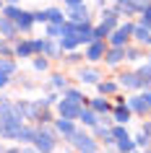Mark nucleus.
Listing matches in <instances>:
<instances>
[{"mask_svg": "<svg viewBox=\"0 0 151 153\" xmlns=\"http://www.w3.org/2000/svg\"><path fill=\"white\" fill-rule=\"evenodd\" d=\"M34 148H37L39 153H55V148H57L55 130H52V127H44V125H42V127L37 130V137H34Z\"/></svg>", "mask_w": 151, "mask_h": 153, "instance_id": "obj_1", "label": "nucleus"}, {"mask_svg": "<svg viewBox=\"0 0 151 153\" xmlns=\"http://www.w3.org/2000/svg\"><path fill=\"white\" fill-rule=\"evenodd\" d=\"M68 143H71L78 153H96V140L91 135H86V132H81V130H76V132L68 137Z\"/></svg>", "mask_w": 151, "mask_h": 153, "instance_id": "obj_2", "label": "nucleus"}, {"mask_svg": "<svg viewBox=\"0 0 151 153\" xmlns=\"http://www.w3.org/2000/svg\"><path fill=\"white\" fill-rule=\"evenodd\" d=\"M34 49H37V55H44L50 60H57L63 55V47L55 39H34Z\"/></svg>", "mask_w": 151, "mask_h": 153, "instance_id": "obj_3", "label": "nucleus"}, {"mask_svg": "<svg viewBox=\"0 0 151 153\" xmlns=\"http://www.w3.org/2000/svg\"><path fill=\"white\" fill-rule=\"evenodd\" d=\"M130 36H133V24H122V26H117V29L112 31L110 44H112V47H125Z\"/></svg>", "mask_w": 151, "mask_h": 153, "instance_id": "obj_4", "label": "nucleus"}, {"mask_svg": "<svg viewBox=\"0 0 151 153\" xmlns=\"http://www.w3.org/2000/svg\"><path fill=\"white\" fill-rule=\"evenodd\" d=\"M78 101H73V99H63L60 104H57V112H60V117H65V120H78V112H81Z\"/></svg>", "mask_w": 151, "mask_h": 153, "instance_id": "obj_5", "label": "nucleus"}, {"mask_svg": "<svg viewBox=\"0 0 151 153\" xmlns=\"http://www.w3.org/2000/svg\"><path fill=\"white\" fill-rule=\"evenodd\" d=\"M21 127H24V122H0V137H5V140H18Z\"/></svg>", "mask_w": 151, "mask_h": 153, "instance_id": "obj_6", "label": "nucleus"}, {"mask_svg": "<svg viewBox=\"0 0 151 153\" xmlns=\"http://www.w3.org/2000/svg\"><path fill=\"white\" fill-rule=\"evenodd\" d=\"M89 60V62H96V60H102L104 57V42H99V39H94L91 44H89V49H86V55H83Z\"/></svg>", "mask_w": 151, "mask_h": 153, "instance_id": "obj_7", "label": "nucleus"}, {"mask_svg": "<svg viewBox=\"0 0 151 153\" xmlns=\"http://www.w3.org/2000/svg\"><path fill=\"white\" fill-rule=\"evenodd\" d=\"M16 34H18L16 21H11V18L0 16V36H5V39H16Z\"/></svg>", "mask_w": 151, "mask_h": 153, "instance_id": "obj_8", "label": "nucleus"}, {"mask_svg": "<svg viewBox=\"0 0 151 153\" xmlns=\"http://www.w3.org/2000/svg\"><path fill=\"white\" fill-rule=\"evenodd\" d=\"M68 21L71 24H83V21H89V8L81 3V5H76V8H68Z\"/></svg>", "mask_w": 151, "mask_h": 153, "instance_id": "obj_9", "label": "nucleus"}, {"mask_svg": "<svg viewBox=\"0 0 151 153\" xmlns=\"http://www.w3.org/2000/svg\"><path fill=\"white\" fill-rule=\"evenodd\" d=\"M55 130L65 137V140H68V137H71L73 132H76V125H73V120H65V117H60V120L55 122Z\"/></svg>", "mask_w": 151, "mask_h": 153, "instance_id": "obj_10", "label": "nucleus"}, {"mask_svg": "<svg viewBox=\"0 0 151 153\" xmlns=\"http://www.w3.org/2000/svg\"><path fill=\"white\" fill-rule=\"evenodd\" d=\"M117 10H102V26L104 29H107V31H115V29H117Z\"/></svg>", "mask_w": 151, "mask_h": 153, "instance_id": "obj_11", "label": "nucleus"}, {"mask_svg": "<svg viewBox=\"0 0 151 153\" xmlns=\"http://www.w3.org/2000/svg\"><path fill=\"white\" fill-rule=\"evenodd\" d=\"M16 26H18V31H29V29L34 26V16L29 13V10H21V13L16 16Z\"/></svg>", "mask_w": 151, "mask_h": 153, "instance_id": "obj_12", "label": "nucleus"}, {"mask_svg": "<svg viewBox=\"0 0 151 153\" xmlns=\"http://www.w3.org/2000/svg\"><path fill=\"white\" fill-rule=\"evenodd\" d=\"M13 55H16V57H34V55H37L34 42H18L16 49H13Z\"/></svg>", "mask_w": 151, "mask_h": 153, "instance_id": "obj_13", "label": "nucleus"}, {"mask_svg": "<svg viewBox=\"0 0 151 153\" xmlns=\"http://www.w3.org/2000/svg\"><path fill=\"white\" fill-rule=\"evenodd\" d=\"M120 83H122L125 88H143L138 73H122V75H120Z\"/></svg>", "mask_w": 151, "mask_h": 153, "instance_id": "obj_14", "label": "nucleus"}, {"mask_svg": "<svg viewBox=\"0 0 151 153\" xmlns=\"http://www.w3.org/2000/svg\"><path fill=\"white\" fill-rule=\"evenodd\" d=\"M133 36L135 42H141V44H151V29L149 26H133Z\"/></svg>", "mask_w": 151, "mask_h": 153, "instance_id": "obj_15", "label": "nucleus"}, {"mask_svg": "<svg viewBox=\"0 0 151 153\" xmlns=\"http://www.w3.org/2000/svg\"><path fill=\"white\" fill-rule=\"evenodd\" d=\"M78 120L83 122V125H89V127H94L96 122H99V117H96V112H94V109H83V106H81V112H78Z\"/></svg>", "mask_w": 151, "mask_h": 153, "instance_id": "obj_16", "label": "nucleus"}, {"mask_svg": "<svg viewBox=\"0 0 151 153\" xmlns=\"http://www.w3.org/2000/svg\"><path fill=\"white\" fill-rule=\"evenodd\" d=\"M104 60H107L110 65H117L120 60H125V47H112L110 52L104 55Z\"/></svg>", "mask_w": 151, "mask_h": 153, "instance_id": "obj_17", "label": "nucleus"}, {"mask_svg": "<svg viewBox=\"0 0 151 153\" xmlns=\"http://www.w3.org/2000/svg\"><path fill=\"white\" fill-rule=\"evenodd\" d=\"M99 70H91V68H83V70L78 73V81L81 83H99Z\"/></svg>", "mask_w": 151, "mask_h": 153, "instance_id": "obj_18", "label": "nucleus"}, {"mask_svg": "<svg viewBox=\"0 0 151 153\" xmlns=\"http://www.w3.org/2000/svg\"><path fill=\"white\" fill-rule=\"evenodd\" d=\"M128 120H130V109H128L125 104H120L117 109H115V122H117V125H125Z\"/></svg>", "mask_w": 151, "mask_h": 153, "instance_id": "obj_19", "label": "nucleus"}, {"mask_svg": "<svg viewBox=\"0 0 151 153\" xmlns=\"http://www.w3.org/2000/svg\"><path fill=\"white\" fill-rule=\"evenodd\" d=\"M0 73H3V75H13V73H16V62H13L11 57H0Z\"/></svg>", "mask_w": 151, "mask_h": 153, "instance_id": "obj_20", "label": "nucleus"}, {"mask_svg": "<svg viewBox=\"0 0 151 153\" xmlns=\"http://www.w3.org/2000/svg\"><path fill=\"white\" fill-rule=\"evenodd\" d=\"M44 16H47V24H63V21H65L63 10H57V8H47V10H44Z\"/></svg>", "mask_w": 151, "mask_h": 153, "instance_id": "obj_21", "label": "nucleus"}, {"mask_svg": "<svg viewBox=\"0 0 151 153\" xmlns=\"http://www.w3.org/2000/svg\"><path fill=\"white\" fill-rule=\"evenodd\" d=\"M91 109H94L96 114H107L112 106H110V101H104V99H91Z\"/></svg>", "mask_w": 151, "mask_h": 153, "instance_id": "obj_22", "label": "nucleus"}, {"mask_svg": "<svg viewBox=\"0 0 151 153\" xmlns=\"http://www.w3.org/2000/svg\"><path fill=\"white\" fill-rule=\"evenodd\" d=\"M138 78H141L143 88H146V86H151V62H149V65H141V68H138Z\"/></svg>", "mask_w": 151, "mask_h": 153, "instance_id": "obj_23", "label": "nucleus"}, {"mask_svg": "<svg viewBox=\"0 0 151 153\" xmlns=\"http://www.w3.org/2000/svg\"><path fill=\"white\" fill-rule=\"evenodd\" d=\"M37 130H39V127H21V135H18V140H21V143H34Z\"/></svg>", "mask_w": 151, "mask_h": 153, "instance_id": "obj_24", "label": "nucleus"}, {"mask_svg": "<svg viewBox=\"0 0 151 153\" xmlns=\"http://www.w3.org/2000/svg\"><path fill=\"white\" fill-rule=\"evenodd\" d=\"M63 24H47V36L50 39H60V36H63Z\"/></svg>", "mask_w": 151, "mask_h": 153, "instance_id": "obj_25", "label": "nucleus"}, {"mask_svg": "<svg viewBox=\"0 0 151 153\" xmlns=\"http://www.w3.org/2000/svg\"><path fill=\"white\" fill-rule=\"evenodd\" d=\"M117 151H120V153H133V151H135V140H130V137L117 140Z\"/></svg>", "mask_w": 151, "mask_h": 153, "instance_id": "obj_26", "label": "nucleus"}, {"mask_svg": "<svg viewBox=\"0 0 151 153\" xmlns=\"http://www.w3.org/2000/svg\"><path fill=\"white\" fill-rule=\"evenodd\" d=\"M96 88H99V94H115V91H117V83H112V81H99V83H96Z\"/></svg>", "mask_w": 151, "mask_h": 153, "instance_id": "obj_27", "label": "nucleus"}, {"mask_svg": "<svg viewBox=\"0 0 151 153\" xmlns=\"http://www.w3.org/2000/svg\"><path fill=\"white\" fill-rule=\"evenodd\" d=\"M65 99H73V101H78V104H86V96L76 88H65Z\"/></svg>", "mask_w": 151, "mask_h": 153, "instance_id": "obj_28", "label": "nucleus"}, {"mask_svg": "<svg viewBox=\"0 0 151 153\" xmlns=\"http://www.w3.org/2000/svg\"><path fill=\"white\" fill-rule=\"evenodd\" d=\"M135 148H143V151H149V148H151V135L141 132V135L135 137Z\"/></svg>", "mask_w": 151, "mask_h": 153, "instance_id": "obj_29", "label": "nucleus"}, {"mask_svg": "<svg viewBox=\"0 0 151 153\" xmlns=\"http://www.w3.org/2000/svg\"><path fill=\"white\" fill-rule=\"evenodd\" d=\"M110 130H112V137H115V140H125V137H130L122 125H115V127H110Z\"/></svg>", "mask_w": 151, "mask_h": 153, "instance_id": "obj_30", "label": "nucleus"}, {"mask_svg": "<svg viewBox=\"0 0 151 153\" xmlns=\"http://www.w3.org/2000/svg\"><path fill=\"white\" fill-rule=\"evenodd\" d=\"M52 86H55L57 91H65V88H68V81H65L60 73H55V75H52Z\"/></svg>", "mask_w": 151, "mask_h": 153, "instance_id": "obj_31", "label": "nucleus"}, {"mask_svg": "<svg viewBox=\"0 0 151 153\" xmlns=\"http://www.w3.org/2000/svg\"><path fill=\"white\" fill-rule=\"evenodd\" d=\"M50 68V62L44 60V57H34V70H39V73H44Z\"/></svg>", "mask_w": 151, "mask_h": 153, "instance_id": "obj_32", "label": "nucleus"}, {"mask_svg": "<svg viewBox=\"0 0 151 153\" xmlns=\"http://www.w3.org/2000/svg\"><path fill=\"white\" fill-rule=\"evenodd\" d=\"M104 36H110V31H107V29H104L102 24H99V26H94V39L104 42Z\"/></svg>", "mask_w": 151, "mask_h": 153, "instance_id": "obj_33", "label": "nucleus"}, {"mask_svg": "<svg viewBox=\"0 0 151 153\" xmlns=\"http://www.w3.org/2000/svg\"><path fill=\"white\" fill-rule=\"evenodd\" d=\"M125 60H141V52H138V49H133V47H128V44H125Z\"/></svg>", "mask_w": 151, "mask_h": 153, "instance_id": "obj_34", "label": "nucleus"}, {"mask_svg": "<svg viewBox=\"0 0 151 153\" xmlns=\"http://www.w3.org/2000/svg\"><path fill=\"white\" fill-rule=\"evenodd\" d=\"M65 60H68V62H81V60H83V57H81L78 52H71V55L65 57Z\"/></svg>", "mask_w": 151, "mask_h": 153, "instance_id": "obj_35", "label": "nucleus"}, {"mask_svg": "<svg viewBox=\"0 0 151 153\" xmlns=\"http://www.w3.org/2000/svg\"><path fill=\"white\" fill-rule=\"evenodd\" d=\"M32 16H34V21H47V16H44V10H34Z\"/></svg>", "mask_w": 151, "mask_h": 153, "instance_id": "obj_36", "label": "nucleus"}, {"mask_svg": "<svg viewBox=\"0 0 151 153\" xmlns=\"http://www.w3.org/2000/svg\"><path fill=\"white\" fill-rule=\"evenodd\" d=\"M81 3H83V0H65V5H68V8H76V5H81Z\"/></svg>", "mask_w": 151, "mask_h": 153, "instance_id": "obj_37", "label": "nucleus"}, {"mask_svg": "<svg viewBox=\"0 0 151 153\" xmlns=\"http://www.w3.org/2000/svg\"><path fill=\"white\" fill-rule=\"evenodd\" d=\"M21 153H39L37 148H21Z\"/></svg>", "mask_w": 151, "mask_h": 153, "instance_id": "obj_38", "label": "nucleus"}, {"mask_svg": "<svg viewBox=\"0 0 151 153\" xmlns=\"http://www.w3.org/2000/svg\"><path fill=\"white\" fill-rule=\"evenodd\" d=\"M5 153H21V148H8Z\"/></svg>", "mask_w": 151, "mask_h": 153, "instance_id": "obj_39", "label": "nucleus"}, {"mask_svg": "<svg viewBox=\"0 0 151 153\" xmlns=\"http://www.w3.org/2000/svg\"><path fill=\"white\" fill-rule=\"evenodd\" d=\"M3 3H8V5H16L18 0H3Z\"/></svg>", "mask_w": 151, "mask_h": 153, "instance_id": "obj_40", "label": "nucleus"}, {"mask_svg": "<svg viewBox=\"0 0 151 153\" xmlns=\"http://www.w3.org/2000/svg\"><path fill=\"white\" fill-rule=\"evenodd\" d=\"M133 153H151V151H133Z\"/></svg>", "mask_w": 151, "mask_h": 153, "instance_id": "obj_41", "label": "nucleus"}, {"mask_svg": "<svg viewBox=\"0 0 151 153\" xmlns=\"http://www.w3.org/2000/svg\"><path fill=\"white\" fill-rule=\"evenodd\" d=\"M0 8H3V0H0Z\"/></svg>", "mask_w": 151, "mask_h": 153, "instance_id": "obj_42", "label": "nucleus"}, {"mask_svg": "<svg viewBox=\"0 0 151 153\" xmlns=\"http://www.w3.org/2000/svg\"><path fill=\"white\" fill-rule=\"evenodd\" d=\"M149 5H151V3H149Z\"/></svg>", "mask_w": 151, "mask_h": 153, "instance_id": "obj_43", "label": "nucleus"}]
</instances>
